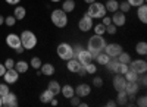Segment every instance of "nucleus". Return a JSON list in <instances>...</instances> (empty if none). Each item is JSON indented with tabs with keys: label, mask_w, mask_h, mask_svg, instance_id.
Listing matches in <instances>:
<instances>
[{
	"label": "nucleus",
	"mask_w": 147,
	"mask_h": 107,
	"mask_svg": "<svg viewBox=\"0 0 147 107\" xmlns=\"http://www.w3.org/2000/svg\"><path fill=\"white\" fill-rule=\"evenodd\" d=\"M106 44H107V41L105 40L103 35L94 34L93 37H90L88 41H87V50L91 53V56H93V59H94L100 51H103V49H105Z\"/></svg>",
	"instance_id": "nucleus-1"
},
{
	"label": "nucleus",
	"mask_w": 147,
	"mask_h": 107,
	"mask_svg": "<svg viewBox=\"0 0 147 107\" xmlns=\"http://www.w3.org/2000/svg\"><path fill=\"white\" fill-rule=\"evenodd\" d=\"M50 21L56 28H65L68 25V13L62 9H55L50 13Z\"/></svg>",
	"instance_id": "nucleus-2"
},
{
	"label": "nucleus",
	"mask_w": 147,
	"mask_h": 107,
	"mask_svg": "<svg viewBox=\"0 0 147 107\" xmlns=\"http://www.w3.org/2000/svg\"><path fill=\"white\" fill-rule=\"evenodd\" d=\"M90 18H93V19H102L103 16H106V7H105V5L103 3H100V2H96L94 3H90L88 5V9H87V12H85Z\"/></svg>",
	"instance_id": "nucleus-3"
},
{
	"label": "nucleus",
	"mask_w": 147,
	"mask_h": 107,
	"mask_svg": "<svg viewBox=\"0 0 147 107\" xmlns=\"http://www.w3.org/2000/svg\"><path fill=\"white\" fill-rule=\"evenodd\" d=\"M37 43H38V40H37V35L32 31L25 29L21 32V44L25 50H32L37 45Z\"/></svg>",
	"instance_id": "nucleus-4"
},
{
	"label": "nucleus",
	"mask_w": 147,
	"mask_h": 107,
	"mask_svg": "<svg viewBox=\"0 0 147 107\" xmlns=\"http://www.w3.org/2000/svg\"><path fill=\"white\" fill-rule=\"evenodd\" d=\"M56 53L59 56V59L62 60H69V59L75 57V53H74V45L69 44V43H60L56 49Z\"/></svg>",
	"instance_id": "nucleus-5"
},
{
	"label": "nucleus",
	"mask_w": 147,
	"mask_h": 107,
	"mask_svg": "<svg viewBox=\"0 0 147 107\" xmlns=\"http://www.w3.org/2000/svg\"><path fill=\"white\" fill-rule=\"evenodd\" d=\"M103 51H105L110 59H116L122 51H124V49H122V45H121V44H116V43H107V44L105 45Z\"/></svg>",
	"instance_id": "nucleus-6"
},
{
	"label": "nucleus",
	"mask_w": 147,
	"mask_h": 107,
	"mask_svg": "<svg viewBox=\"0 0 147 107\" xmlns=\"http://www.w3.org/2000/svg\"><path fill=\"white\" fill-rule=\"evenodd\" d=\"M128 66H129L131 70H134V72L138 74V75H144L147 72V62L144 60V59H136V60H131Z\"/></svg>",
	"instance_id": "nucleus-7"
},
{
	"label": "nucleus",
	"mask_w": 147,
	"mask_h": 107,
	"mask_svg": "<svg viewBox=\"0 0 147 107\" xmlns=\"http://www.w3.org/2000/svg\"><path fill=\"white\" fill-rule=\"evenodd\" d=\"M93 25H94V19L90 18L87 13H84L82 18L78 21V28H80V31H82V32L91 31V29H93Z\"/></svg>",
	"instance_id": "nucleus-8"
},
{
	"label": "nucleus",
	"mask_w": 147,
	"mask_h": 107,
	"mask_svg": "<svg viewBox=\"0 0 147 107\" xmlns=\"http://www.w3.org/2000/svg\"><path fill=\"white\" fill-rule=\"evenodd\" d=\"M2 106L5 107H18V97L13 92H7L5 96H2Z\"/></svg>",
	"instance_id": "nucleus-9"
},
{
	"label": "nucleus",
	"mask_w": 147,
	"mask_h": 107,
	"mask_svg": "<svg viewBox=\"0 0 147 107\" xmlns=\"http://www.w3.org/2000/svg\"><path fill=\"white\" fill-rule=\"evenodd\" d=\"M75 59H78L81 65H87V63H90V62L94 60L93 56H91V53H90L87 49H81L80 51H77V53H75Z\"/></svg>",
	"instance_id": "nucleus-10"
},
{
	"label": "nucleus",
	"mask_w": 147,
	"mask_h": 107,
	"mask_svg": "<svg viewBox=\"0 0 147 107\" xmlns=\"http://www.w3.org/2000/svg\"><path fill=\"white\" fill-rule=\"evenodd\" d=\"M110 19H112L113 25H116V27H124L125 23H127V13H124V12H121V10H116L115 13H112Z\"/></svg>",
	"instance_id": "nucleus-11"
},
{
	"label": "nucleus",
	"mask_w": 147,
	"mask_h": 107,
	"mask_svg": "<svg viewBox=\"0 0 147 107\" xmlns=\"http://www.w3.org/2000/svg\"><path fill=\"white\" fill-rule=\"evenodd\" d=\"M3 79H5V82L6 84H15V82H18V79H19V74L15 70V68H12V69H6V72H5V75L2 76Z\"/></svg>",
	"instance_id": "nucleus-12"
},
{
	"label": "nucleus",
	"mask_w": 147,
	"mask_h": 107,
	"mask_svg": "<svg viewBox=\"0 0 147 107\" xmlns=\"http://www.w3.org/2000/svg\"><path fill=\"white\" fill-rule=\"evenodd\" d=\"M112 84H113V88H115L116 91H122V90H125L127 79H125V76H124V75H121V74H115Z\"/></svg>",
	"instance_id": "nucleus-13"
},
{
	"label": "nucleus",
	"mask_w": 147,
	"mask_h": 107,
	"mask_svg": "<svg viewBox=\"0 0 147 107\" xmlns=\"http://www.w3.org/2000/svg\"><path fill=\"white\" fill-rule=\"evenodd\" d=\"M91 94V85L88 84H80L78 87H75V96H78L80 98H85Z\"/></svg>",
	"instance_id": "nucleus-14"
},
{
	"label": "nucleus",
	"mask_w": 147,
	"mask_h": 107,
	"mask_svg": "<svg viewBox=\"0 0 147 107\" xmlns=\"http://www.w3.org/2000/svg\"><path fill=\"white\" fill-rule=\"evenodd\" d=\"M6 44L9 49H16V47L21 45V37L18 34H7L6 35Z\"/></svg>",
	"instance_id": "nucleus-15"
},
{
	"label": "nucleus",
	"mask_w": 147,
	"mask_h": 107,
	"mask_svg": "<svg viewBox=\"0 0 147 107\" xmlns=\"http://www.w3.org/2000/svg\"><path fill=\"white\" fill-rule=\"evenodd\" d=\"M82 65L80 63V60L78 59H75V57H72V59H69V60H66V68H68V70L71 74H78V70H80V68H81Z\"/></svg>",
	"instance_id": "nucleus-16"
},
{
	"label": "nucleus",
	"mask_w": 147,
	"mask_h": 107,
	"mask_svg": "<svg viewBox=\"0 0 147 107\" xmlns=\"http://www.w3.org/2000/svg\"><path fill=\"white\" fill-rule=\"evenodd\" d=\"M60 94L63 96V98L69 100V98H72L74 96H75V88H74L71 84H66V85H63L62 88H60Z\"/></svg>",
	"instance_id": "nucleus-17"
},
{
	"label": "nucleus",
	"mask_w": 147,
	"mask_h": 107,
	"mask_svg": "<svg viewBox=\"0 0 147 107\" xmlns=\"http://www.w3.org/2000/svg\"><path fill=\"white\" fill-rule=\"evenodd\" d=\"M40 72L41 75L44 76H53L55 72H56V69L52 63H41V68H40Z\"/></svg>",
	"instance_id": "nucleus-18"
},
{
	"label": "nucleus",
	"mask_w": 147,
	"mask_h": 107,
	"mask_svg": "<svg viewBox=\"0 0 147 107\" xmlns=\"http://www.w3.org/2000/svg\"><path fill=\"white\" fill-rule=\"evenodd\" d=\"M138 90H140V84H138V82H127L125 92L128 94V97L129 96H136V94L138 92Z\"/></svg>",
	"instance_id": "nucleus-19"
},
{
	"label": "nucleus",
	"mask_w": 147,
	"mask_h": 107,
	"mask_svg": "<svg viewBox=\"0 0 147 107\" xmlns=\"http://www.w3.org/2000/svg\"><path fill=\"white\" fill-rule=\"evenodd\" d=\"M15 70L21 75V74H27L28 69H30V63L25 62V60H19V62H15Z\"/></svg>",
	"instance_id": "nucleus-20"
},
{
	"label": "nucleus",
	"mask_w": 147,
	"mask_h": 107,
	"mask_svg": "<svg viewBox=\"0 0 147 107\" xmlns=\"http://www.w3.org/2000/svg\"><path fill=\"white\" fill-rule=\"evenodd\" d=\"M137 18L143 23H147V6H146V3H143L141 6L137 7Z\"/></svg>",
	"instance_id": "nucleus-21"
},
{
	"label": "nucleus",
	"mask_w": 147,
	"mask_h": 107,
	"mask_svg": "<svg viewBox=\"0 0 147 107\" xmlns=\"http://www.w3.org/2000/svg\"><path fill=\"white\" fill-rule=\"evenodd\" d=\"M105 7H106V12H109V13H115L116 10H119V2L118 0H107L105 3Z\"/></svg>",
	"instance_id": "nucleus-22"
},
{
	"label": "nucleus",
	"mask_w": 147,
	"mask_h": 107,
	"mask_svg": "<svg viewBox=\"0 0 147 107\" xmlns=\"http://www.w3.org/2000/svg\"><path fill=\"white\" fill-rule=\"evenodd\" d=\"M13 16H15L16 21H22L24 18L27 16V9L24 6H16L15 10H13Z\"/></svg>",
	"instance_id": "nucleus-23"
},
{
	"label": "nucleus",
	"mask_w": 147,
	"mask_h": 107,
	"mask_svg": "<svg viewBox=\"0 0 147 107\" xmlns=\"http://www.w3.org/2000/svg\"><path fill=\"white\" fill-rule=\"evenodd\" d=\"M60 9H62L63 12H66V13H71V12L75 10V2H74V0H63Z\"/></svg>",
	"instance_id": "nucleus-24"
},
{
	"label": "nucleus",
	"mask_w": 147,
	"mask_h": 107,
	"mask_svg": "<svg viewBox=\"0 0 147 107\" xmlns=\"http://www.w3.org/2000/svg\"><path fill=\"white\" fill-rule=\"evenodd\" d=\"M53 97H55V94L47 88V90H44V91L40 94V101L44 103V104H47V103H50V100H52Z\"/></svg>",
	"instance_id": "nucleus-25"
},
{
	"label": "nucleus",
	"mask_w": 147,
	"mask_h": 107,
	"mask_svg": "<svg viewBox=\"0 0 147 107\" xmlns=\"http://www.w3.org/2000/svg\"><path fill=\"white\" fill-rule=\"evenodd\" d=\"M118 92V97H116V104H121V106H125L128 103V94L125 92V90L122 91H116Z\"/></svg>",
	"instance_id": "nucleus-26"
},
{
	"label": "nucleus",
	"mask_w": 147,
	"mask_h": 107,
	"mask_svg": "<svg viewBox=\"0 0 147 107\" xmlns=\"http://www.w3.org/2000/svg\"><path fill=\"white\" fill-rule=\"evenodd\" d=\"M124 76H125L127 82H138V79H140V75L136 74V72H134V70H131V69L127 70V72L124 74Z\"/></svg>",
	"instance_id": "nucleus-27"
},
{
	"label": "nucleus",
	"mask_w": 147,
	"mask_h": 107,
	"mask_svg": "<svg viewBox=\"0 0 147 107\" xmlns=\"http://www.w3.org/2000/svg\"><path fill=\"white\" fill-rule=\"evenodd\" d=\"M47 88L50 90V91H52V92L55 94V97H56L57 94H60V88H62V85H60L57 81H55V79H53V81H50V82H49Z\"/></svg>",
	"instance_id": "nucleus-28"
},
{
	"label": "nucleus",
	"mask_w": 147,
	"mask_h": 107,
	"mask_svg": "<svg viewBox=\"0 0 147 107\" xmlns=\"http://www.w3.org/2000/svg\"><path fill=\"white\" fill-rule=\"evenodd\" d=\"M94 60L97 62V65H103V66H105V65L110 60V57H109L105 51H100L99 54H97V56L94 57Z\"/></svg>",
	"instance_id": "nucleus-29"
},
{
	"label": "nucleus",
	"mask_w": 147,
	"mask_h": 107,
	"mask_svg": "<svg viewBox=\"0 0 147 107\" xmlns=\"http://www.w3.org/2000/svg\"><path fill=\"white\" fill-rule=\"evenodd\" d=\"M136 53L140 56H146L147 54V43L146 41H138L136 44Z\"/></svg>",
	"instance_id": "nucleus-30"
},
{
	"label": "nucleus",
	"mask_w": 147,
	"mask_h": 107,
	"mask_svg": "<svg viewBox=\"0 0 147 107\" xmlns=\"http://www.w3.org/2000/svg\"><path fill=\"white\" fill-rule=\"evenodd\" d=\"M82 66L85 69V72H87V75H94L97 72V65L94 63V60L90 62V63H87V65H82Z\"/></svg>",
	"instance_id": "nucleus-31"
},
{
	"label": "nucleus",
	"mask_w": 147,
	"mask_h": 107,
	"mask_svg": "<svg viewBox=\"0 0 147 107\" xmlns=\"http://www.w3.org/2000/svg\"><path fill=\"white\" fill-rule=\"evenodd\" d=\"M93 31H94V34H97V35H105V34H106V27L103 25L102 22L94 23V25H93Z\"/></svg>",
	"instance_id": "nucleus-32"
},
{
	"label": "nucleus",
	"mask_w": 147,
	"mask_h": 107,
	"mask_svg": "<svg viewBox=\"0 0 147 107\" xmlns=\"http://www.w3.org/2000/svg\"><path fill=\"white\" fill-rule=\"evenodd\" d=\"M118 60L121 62V63H125V65H129V62L132 60V59H131V56H129V53H125V51H122L118 57Z\"/></svg>",
	"instance_id": "nucleus-33"
},
{
	"label": "nucleus",
	"mask_w": 147,
	"mask_h": 107,
	"mask_svg": "<svg viewBox=\"0 0 147 107\" xmlns=\"http://www.w3.org/2000/svg\"><path fill=\"white\" fill-rule=\"evenodd\" d=\"M41 59L40 57H32L31 60H30V66L32 68V69H35V70H38L40 68H41Z\"/></svg>",
	"instance_id": "nucleus-34"
},
{
	"label": "nucleus",
	"mask_w": 147,
	"mask_h": 107,
	"mask_svg": "<svg viewBox=\"0 0 147 107\" xmlns=\"http://www.w3.org/2000/svg\"><path fill=\"white\" fill-rule=\"evenodd\" d=\"M128 69H129V66H128V65L121 63V62H119V65H118V68H116V70H115V74H121V75H124Z\"/></svg>",
	"instance_id": "nucleus-35"
},
{
	"label": "nucleus",
	"mask_w": 147,
	"mask_h": 107,
	"mask_svg": "<svg viewBox=\"0 0 147 107\" xmlns=\"http://www.w3.org/2000/svg\"><path fill=\"white\" fill-rule=\"evenodd\" d=\"M119 10L124 12V13H128V12L131 10V6L128 5L127 0H125V2H119Z\"/></svg>",
	"instance_id": "nucleus-36"
},
{
	"label": "nucleus",
	"mask_w": 147,
	"mask_h": 107,
	"mask_svg": "<svg viewBox=\"0 0 147 107\" xmlns=\"http://www.w3.org/2000/svg\"><path fill=\"white\" fill-rule=\"evenodd\" d=\"M118 27L116 25H113V23H109V25H106V34H109V35H115L116 34V29Z\"/></svg>",
	"instance_id": "nucleus-37"
},
{
	"label": "nucleus",
	"mask_w": 147,
	"mask_h": 107,
	"mask_svg": "<svg viewBox=\"0 0 147 107\" xmlns=\"http://www.w3.org/2000/svg\"><path fill=\"white\" fill-rule=\"evenodd\" d=\"M5 23H6L7 27H13L15 23H16L15 16H13V15H9V16H6V18H5Z\"/></svg>",
	"instance_id": "nucleus-38"
},
{
	"label": "nucleus",
	"mask_w": 147,
	"mask_h": 107,
	"mask_svg": "<svg viewBox=\"0 0 147 107\" xmlns=\"http://www.w3.org/2000/svg\"><path fill=\"white\" fill-rule=\"evenodd\" d=\"M93 85H94L96 88L103 87V78H102V76H94V78H93Z\"/></svg>",
	"instance_id": "nucleus-39"
},
{
	"label": "nucleus",
	"mask_w": 147,
	"mask_h": 107,
	"mask_svg": "<svg viewBox=\"0 0 147 107\" xmlns=\"http://www.w3.org/2000/svg\"><path fill=\"white\" fill-rule=\"evenodd\" d=\"M128 2V5L131 6V7H138V6H141L143 3H146V0H127Z\"/></svg>",
	"instance_id": "nucleus-40"
},
{
	"label": "nucleus",
	"mask_w": 147,
	"mask_h": 107,
	"mask_svg": "<svg viewBox=\"0 0 147 107\" xmlns=\"http://www.w3.org/2000/svg\"><path fill=\"white\" fill-rule=\"evenodd\" d=\"M9 92V84H6V82H3V84H0V97L5 96V94Z\"/></svg>",
	"instance_id": "nucleus-41"
},
{
	"label": "nucleus",
	"mask_w": 147,
	"mask_h": 107,
	"mask_svg": "<svg viewBox=\"0 0 147 107\" xmlns=\"http://www.w3.org/2000/svg\"><path fill=\"white\" fill-rule=\"evenodd\" d=\"M3 65H5V68H6V69H12V68L15 66V60H13V59H10V57H7L6 60H5V63H3Z\"/></svg>",
	"instance_id": "nucleus-42"
},
{
	"label": "nucleus",
	"mask_w": 147,
	"mask_h": 107,
	"mask_svg": "<svg viewBox=\"0 0 147 107\" xmlns=\"http://www.w3.org/2000/svg\"><path fill=\"white\" fill-rule=\"evenodd\" d=\"M137 106H140V107H146V106H147V97H146V96H141V97L137 100Z\"/></svg>",
	"instance_id": "nucleus-43"
},
{
	"label": "nucleus",
	"mask_w": 147,
	"mask_h": 107,
	"mask_svg": "<svg viewBox=\"0 0 147 107\" xmlns=\"http://www.w3.org/2000/svg\"><path fill=\"white\" fill-rule=\"evenodd\" d=\"M69 100H71V104H72V106H80V103H81L78 96H74V97H72V98H69Z\"/></svg>",
	"instance_id": "nucleus-44"
},
{
	"label": "nucleus",
	"mask_w": 147,
	"mask_h": 107,
	"mask_svg": "<svg viewBox=\"0 0 147 107\" xmlns=\"http://www.w3.org/2000/svg\"><path fill=\"white\" fill-rule=\"evenodd\" d=\"M102 23L106 27V25H109V23H112V19H110V16H103L102 18Z\"/></svg>",
	"instance_id": "nucleus-45"
},
{
	"label": "nucleus",
	"mask_w": 147,
	"mask_h": 107,
	"mask_svg": "<svg viewBox=\"0 0 147 107\" xmlns=\"http://www.w3.org/2000/svg\"><path fill=\"white\" fill-rule=\"evenodd\" d=\"M24 51H25V49L22 47V44H21L19 47H16V49H15V53H18V54H22Z\"/></svg>",
	"instance_id": "nucleus-46"
},
{
	"label": "nucleus",
	"mask_w": 147,
	"mask_h": 107,
	"mask_svg": "<svg viewBox=\"0 0 147 107\" xmlns=\"http://www.w3.org/2000/svg\"><path fill=\"white\" fill-rule=\"evenodd\" d=\"M5 2L7 3V5H19V2H21V0H5Z\"/></svg>",
	"instance_id": "nucleus-47"
},
{
	"label": "nucleus",
	"mask_w": 147,
	"mask_h": 107,
	"mask_svg": "<svg viewBox=\"0 0 147 107\" xmlns=\"http://www.w3.org/2000/svg\"><path fill=\"white\" fill-rule=\"evenodd\" d=\"M5 72H6L5 65H3V63H0V76H3V75H5Z\"/></svg>",
	"instance_id": "nucleus-48"
},
{
	"label": "nucleus",
	"mask_w": 147,
	"mask_h": 107,
	"mask_svg": "<svg viewBox=\"0 0 147 107\" xmlns=\"http://www.w3.org/2000/svg\"><path fill=\"white\" fill-rule=\"evenodd\" d=\"M106 106H107V107H115V106H116V101L110 100V101H107V103H106Z\"/></svg>",
	"instance_id": "nucleus-49"
},
{
	"label": "nucleus",
	"mask_w": 147,
	"mask_h": 107,
	"mask_svg": "<svg viewBox=\"0 0 147 107\" xmlns=\"http://www.w3.org/2000/svg\"><path fill=\"white\" fill-rule=\"evenodd\" d=\"M78 74H80V75H82V76H84V75H87V72H85V69H84V66H81V68H80V70H78Z\"/></svg>",
	"instance_id": "nucleus-50"
},
{
	"label": "nucleus",
	"mask_w": 147,
	"mask_h": 107,
	"mask_svg": "<svg viewBox=\"0 0 147 107\" xmlns=\"http://www.w3.org/2000/svg\"><path fill=\"white\" fill-rule=\"evenodd\" d=\"M50 104H52V106H57V104H59V101H57V100L53 97V98L50 100Z\"/></svg>",
	"instance_id": "nucleus-51"
},
{
	"label": "nucleus",
	"mask_w": 147,
	"mask_h": 107,
	"mask_svg": "<svg viewBox=\"0 0 147 107\" xmlns=\"http://www.w3.org/2000/svg\"><path fill=\"white\" fill-rule=\"evenodd\" d=\"M146 82H147L146 76H141V84H143V87H146Z\"/></svg>",
	"instance_id": "nucleus-52"
},
{
	"label": "nucleus",
	"mask_w": 147,
	"mask_h": 107,
	"mask_svg": "<svg viewBox=\"0 0 147 107\" xmlns=\"http://www.w3.org/2000/svg\"><path fill=\"white\" fill-rule=\"evenodd\" d=\"M3 23H5V16L0 15V25H3Z\"/></svg>",
	"instance_id": "nucleus-53"
},
{
	"label": "nucleus",
	"mask_w": 147,
	"mask_h": 107,
	"mask_svg": "<svg viewBox=\"0 0 147 107\" xmlns=\"http://www.w3.org/2000/svg\"><path fill=\"white\" fill-rule=\"evenodd\" d=\"M84 2H85V3H87V5H90V3H94V2H96V0H84Z\"/></svg>",
	"instance_id": "nucleus-54"
},
{
	"label": "nucleus",
	"mask_w": 147,
	"mask_h": 107,
	"mask_svg": "<svg viewBox=\"0 0 147 107\" xmlns=\"http://www.w3.org/2000/svg\"><path fill=\"white\" fill-rule=\"evenodd\" d=\"M80 106H81V107H87L88 104H87V103H80Z\"/></svg>",
	"instance_id": "nucleus-55"
},
{
	"label": "nucleus",
	"mask_w": 147,
	"mask_h": 107,
	"mask_svg": "<svg viewBox=\"0 0 147 107\" xmlns=\"http://www.w3.org/2000/svg\"><path fill=\"white\" fill-rule=\"evenodd\" d=\"M50 2H53V3H59V2H62V0H50Z\"/></svg>",
	"instance_id": "nucleus-56"
},
{
	"label": "nucleus",
	"mask_w": 147,
	"mask_h": 107,
	"mask_svg": "<svg viewBox=\"0 0 147 107\" xmlns=\"http://www.w3.org/2000/svg\"><path fill=\"white\" fill-rule=\"evenodd\" d=\"M0 107H2V97H0Z\"/></svg>",
	"instance_id": "nucleus-57"
}]
</instances>
